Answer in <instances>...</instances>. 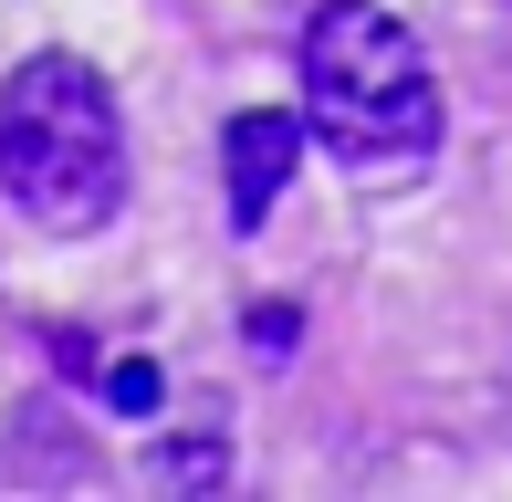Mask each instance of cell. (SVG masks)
Returning a JSON list of instances; mask_svg holds the SVG:
<instances>
[{
	"label": "cell",
	"mask_w": 512,
	"mask_h": 502,
	"mask_svg": "<svg viewBox=\"0 0 512 502\" xmlns=\"http://www.w3.org/2000/svg\"><path fill=\"white\" fill-rule=\"evenodd\" d=\"M147 471H157L168 492H220V482H230V450H220V440H157Z\"/></svg>",
	"instance_id": "cell-4"
},
{
	"label": "cell",
	"mask_w": 512,
	"mask_h": 502,
	"mask_svg": "<svg viewBox=\"0 0 512 502\" xmlns=\"http://www.w3.org/2000/svg\"><path fill=\"white\" fill-rule=\"evenodd\" d=\"M241 335H251V356H262V367H283V356L304 346V304H251Z\"/></svg>",
	"instance_id": "cell-6"
},
{
	"label": "cell",
	"mask_w": 512,
	"mask_h": 502,
	"mask_svg": "<svg viewBox=\"0 0 512 502\" xmlns=\"http://www.w3.org/2000/svg\"><path fill=\"white\" fill-rule=\"evenodd\" d=\"M0 199L53 241H84L126 210V116L84 53L11 63V84H0Z\"/></svg>",
	"instance_id": "cell-1"
},
{
	"label": "cell",
	"mask_w": 512,
	"mask_h": 502,
	"mask_svg": "<svg viewBox=\"0 0 512 502\" xmlns=\"http://www.w3.org/2000/svg\"><path fill=\"white\" fill-rule=\"evenodd\" d=\"M220 157H230V220H241V231H262V220H272V199L293 189L304 126H293V116H272V105H251V116H230Z\"/></svg>",
	"instance_id": "cell-3"
},
{
	"label": "cell",
	"mask_w": 512,
	"mask_h": 502,
	"mask_svg": "<svg viewBox=\"0 0 512 502\" xmlns=\"http://www.w3.org/2000/svg\"><path fill=\"white\" fill-rule=\"evenodd\" d=\"M304 126L345 168H408L439 147V74L377 0H324L304 32Z\"/></svg>",
	"instance_id": "cell-2"
},
{
	"label": "cell",
	"mask_w": 512,
	"mask_h": 502,
	"mask_svg": "<svg viewBox=\"0 0 512 502\" xmlns=\"http://www.w3.org/2000/svg\"><path fill=\"white\" fill-rule=\"evenodd\" d=\"M157 398H168V377H157L147 356H115L105 367V408L115 419H157Z\"/></svg>",
	"instance_id": "cell-5"
}]
</instances>
